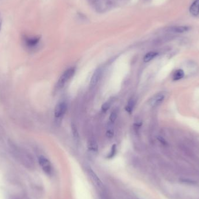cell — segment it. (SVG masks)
I'll list each match as a JSON object with an SVG mask.
<instances>
[{"label":"cell","mask_w":199,"mask_h":199,"mask_svg":"<svg viewBox=\"0 0 199 199\" xmlns=\"http://www.w3.org/2000/svg\"><path fill=\"white\" fill-rule=\"evenodd\" d=\"M12 150L15 157L25 166L31 167L33 164V158L27 151L23 149L12 145Z\"/></svg>","instance_id":"cell-1"},{"label":"cell","mask_w":199,"mask_h":199,"mask_svg":"<svg viewBox=\"0 0 199 199\" xmlns=\"http://www.w3.org/2000/svg\"><path fill=\"white\" fill-rule=\"evenodd\" d=\"M75 72V68H70L66 70L60 76L56 84V87L58 89H62L64 87L65 84L71 79Z\"/></svg>","instance_id":"cell-2"},{"label":"cell","mask_w":199,"mask_h":199,"mask_svg":"<svg viewBox=\"0 0 199 199\" xmlns=\"http://www.w3.org/2000/svg\"><path fill=\"white\" fill-rule=\"evenodd\" d=\"M39 163L43 171L47 175H50L52 172V166L50 161L44 156H40L39 157Z\"/></svg>","instance_id":"cell-3"},{"label":"cell","mask_w":199,"mask_h":199,"mask_svg":"<svg viewBox=\"0 0 199 199\" xmlns=\"http://www.w3.org/2000/svg\"><path fill=\"white\" fill-rule=\"evenodd\" d=\"M165 98V94L163 93H159L154 95L149 101V104L151 107H156L160 105Z\"/></svg>","instance_id":"cell-4"},{"label":"cell","mask_w":199,"mask_h":199,"mask_svg":"<svg viewBox=\"0 0 199 199\" xmlns=\"http://www.w3.org/2000/svg\"><path fill=\"white\" fill-rule=\"evenodd\" d=\"M67 109V105L64 102L58 103L54 109V116L56 118H59L62 116Z\"/></svg>","instance_id":"cell-5"},{"label":"cell","mask_w":199,"mask_h":199,"mask_svg":"<svg viewBox=\"0 0 199 199\" xmlns=\"http://www.w3.org/2000/svg\"><path fill=\"white\" fill-rule=\"evenodd\" d=\"M40 40V36L34 37H25L23 39L24 43L28 47L33 48L36 47L39 43Z\"/></svg>","instance_id":"cell-6"},{"label":"cell","mask_w":199,"mask_h":199,"mask_svg":"<svg viewBox=\"0 0 199 199\" xmlns=\"http://www.w3.org/2000/svg\"><path fill=\"white\" fill-rule=\"evenodd\" d=\"M102 75V69L101 68H97L94 72L90 82V85L92 87H94L98 83Z\"/></svg>","instance_id":"cell-7"},{"label":"cell","mask_w":199,"mask_h":199,"mask_svg":"<svg viewBox=\"0 0 199 199\" xmlns=\"http://www.w3.org/2000/svg\"><path fill=\"white\" fill-rule=\"evenodd\" d=\"M189 30V27L186 26H171L166 29V32L171 33H183L187 32Z\"/></svg>","instance_id":"cell-8"},{"label":"cell","mask_w":199,"mask_h":199,"mask_svg":"<svg viewBox=\"0 0 199 199\" xmlns=\"http://www.w3.org/2000/svg\"><path fill=\"white\" fill-rule=\"evenodd\" d=\"M87 171H88V173H89L90 178H92V180L94 182V183L98 187H103V184L101 180H100V179L97 175V174L91 168H89Z\"/></svg>","instance_id":"cell-9"},{"label":"cell","mask_w":199,"mask_h":199,"mask_svg":"<svg viewBox=\"0 0 199 199\" xmlns=\"http://www.w3.org/2000/svg\"><path fill=\"white\" fill-rule=\"evenodd\" d=\"M190 13L193 16L199 14V0H194L189 8Z\"/></svg>","instance_id":"cell-10"},{"label":"cell","mask_w":199,"mask_h":199,"mask_svg":"<svg viewBox=\"0 0 199 199\" xmlns=\"http://www.w3.org/2000/svg\"><path fill=\"white\" fill-rule=\"evenodd\" d=\"M89 150L92 153H96L98 151V145L94 139H91L88 143Z\"/></svg>","instance_id":"cell-11"},{"label":"cell","mask_w":199,"mask_h":199,"mask_svg":"<svg viewBox=\"0 0 199 199\" xmlns=\"http://www.w3.org/2000/svg\"><path fill=\"white\" fill-rule=\"evenodd\" d=\"M135 103H136L135 99L134 97H132L129 100V101L127 103V105L125 107V109L128 113H129V114L132 113V112L133 111V109H134V107L135 105Z\"/></svg>","instance_id":"cell-12"},{"label":"cell","mask_w":199,"mask_h":199,"mask_svg":"<svg viewBox=\"0 0 199 199\" xmlns=\"http://www.w3.org/2000/svg\"><path fill=\"white\" fill-rule=\"evenodd\" d=\"M158 53L156 51H150L147 53L145 56L143 57V61L145 62H149L154 59L157 56Z\"/></svg>","instance_id":"cell-13"},{"label":"cell","mask_w":199,"mask_h":199,"mask_svg":"<svg viewBox=\"0 0 199 199\" xmlns=\"http://www.w3.org/2000/svg\"><path fill=\"white\" fill-rule=\"evenodd\" d=\"M185 76L184 71L182 70H178L175 71V72L173 74L172 79L174 81H179L181 79H182Z\"/></svg>","instance_id":"cell-14"},{"label":"cell","mask_w":199,"mask_h":199,"mask_svg":"<svg viewBox=\"0 0 199 199\" xmlns=\"http://www.w3.org/2000/svg\"><path fill=\"white\" fill-rule=\"evenodd\" d=\"M71 130H72V133L73 137L74 139H75L76 141H78V140L79 139V135L78 130L76 126L74 123L71 124Z\"/></svg>","instance_id":"cell-15"},{"label":"cell","mask_w":199,"mask_h":199,"mask_svg":"<svg viewBox=\"0 0 199 199\" xmlns=\"http://www.w3.org/2000/svg\"><path fill=\"white\" fill-rule=\"evenodd\" d=\"M116 118H117V112L115 111H112L110 115H109V122L111 123H114L115 121L116 120Z\"/></svg>","instance_id":"cell-16"},{"label":"cell","mask_w":199,"mask_h":199,"mask_svg":"<svg viewBox=\"0 0 199 199\" xmlns=\"http://www.w3.org/2000/svg\"><path fill=\"white\" fill-rule=\"evenodd\" d=\"M116 145H113L112 146V148H111V151L109 153V154H108V158H112L115 153H116Z\"/></svg>","instance_id":"cell-17"},{"label":"cell","mask_w":199,"mask_h":199,"mask_svg":"<svg viewBox=\"0 0 199 199\" xmlns=\"http://www.w3.org/2000/svg\"><path fill=\"white\" fill-rule=\"evenodd\" d=\"M110 106H111V103L109 101H107V102L104 103L101 106L102 111L104 112H105L109 108Z\"/></svg>","instance_id":"cell-18"},{"label":"cell","mask_w":199,"mask_h":199,"mask_svg":"<svg viewBox=\"0 0 199 199\" xmlns=\"http://www.w3.org/2000/svg\"><path fill=\"white\" fill-rule=\"evenodd\" d=\"M114 136V130L112 128L108 129L106 132V136L108 138H112Z\"/></svg>","instance_id":"cell-19"},{"label":"cell","mask_w":199,"mask_h":199,"mask_svg":"<svg viewBox=\"0 0 199 199\" xmlns=\"http://www.w3.org/2000/svg\"><path fill=\"white\" fill-rule=\"evenodd\" d=\"M142 125V123L141 122H137L135 124V129H137V130H138V129H139V128L141 127Z\"/></svg>","instance_id":"cell-20"},{"label":"cell","mask_w":199,"mask_h":199,"mask_svg":"<svg viewBox=\"0 0 199 199\" xmlns=\"http://www.w3.org/2000/svg\"><path fill=\"white\" fill-rule=\"evenodd\" d=\"M157 139H158V140L162 144H163V145H166L167 142H166V141L165 140V139H164L163 137H161V136H158Z\"/></svg>","instance_id":"cell-21"},{"label":"cell","mask_w":199,"mask_h":199,"mask_svg":"<svg viewBox=\"0 0 199 199\" xmlns=\"http://www.w3.org/2000/svg\"><path fill=\"white\" fill-rule=\"evenodd\" d=\"M1 21L0 20V30H1Z\"/></svg>","instance_id":"cell-22"},{"label":"cell","mask_w":199,"mask_h":199,"mask_svg":"<svg viewBox=\"0 0 199 199\" xmlns=\"http://www.w3.org/2000/svg\"><path fill=\"white\" fill-rule=\"evenodd\" d=\"M13 199H14V198H13Z\"/></svg>","instance_id":"cell-23"}]
</instances>
